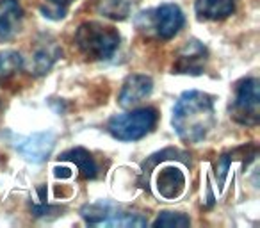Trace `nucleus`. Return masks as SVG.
Here are the masks:
<instances>
[{"instance_id":"3","label":"nucleus","mask_w":260,"mask_h":228,"mask_svg":"<svg viewBox=\"0 0 260 228\" xmlns=\"http://www.w3.org/2000/svg\"><path fill=\"white\" fill-rule=\"evenodd\" d=\"M75 43L86 57L102 61L109 59L119 47V34L114 27L100 22H86L75 34Z\"/></svg>"},{"instance_id":"19","label":"nucleus","mask_w":260,"mask_h":228,"mask_svg":"<svg viewBox=\"0 0 260 228\" xmlns=\"http://www.w3.org/2000/svg\"><path fill=\"white\" fill-rule=\"evenodd\" d=\"M50 4H57V6H68V4H72V2H75V0H48Z\"/></svg>"},{"instance_id":"5","label":"nucleus","mask_w":260,"mask_h":228,"mask_svg":"<svg viewBox=\"0 0 260 228\" xmlns=\"http://www.w3.org/2000/svg\"><path fill=\"white\" fill-rule=\"evenodd\" d=\"M80 216L93 226H114V228H139L146 226L148 221L134 212H126L123 207L109 202H96L84 205Z\"/></svg>"},{"instance_id":"17","label":"nucleus","mask_w":260,"mask_h":228,"mask_svg":"<svg viewBox=\"0 0 260 228\" xmlns=\"http://www.w3.org/2000/svg\"><path fill=\"white\" fill-rule=\"evenodd\" d=\"M153 226H168V228H180V226H189L191 221L189 217H185L180 212H160V216H157V219L153 221Z\"/></svg>"},{"instance_id":"14","label":"nucleus","mask_w":260,"mask_h":228,"mask_svg":"<svg viewBox=\"0 0 260 228\" xmlns=\"http://www.w3.org/2000/svg\"><path fill=\"white\" fill-rule=\"evenodd\" d=\"M59 160H62V162H72L82 178H94L98 173L96 162H94V159L91 157V153L86 152L84 148L68 150V152H64L59 157Z\"/></svg>"},{"instance_id":"2","label":"nucleus","mask_w":260,"mask_h":228,"mask_svg":"<svg viewBox=\"0 0 260 228\" xmlns=\"http://www.w3.org/2000/svg\"><path fill=\"white\" fill-rule=\"evenodd\" d=\"M184 157L187 155L175 148L153 153L143 162L141 184H150L155 196L162 200L180 198L187 187V175H185L184 168H180V164H178L187 162V159H184Z\"/></svg>"},{"instance_id":"9","label":"nucleus","mask_w":260,"mask_h":228,"mask_svg":"<svg viewBox=\"0 0 260 228\" xmlns=\"http://www.w3.org/2000/svg\"><path fill=\"white\" fill-rule=\"evenodd\" d=\"M207 55H209V52H207L203 43H200L198 40L187 41L177 55V61H175V66H173L175 73L200 75L207 62Z\"/></svg>"},{"instance_id":"12","label":"nucleus","mask_w":260,"mask_h":228,"mask_svg":"<svg viewBox=\"0 0 260 228\" xmlns=\"http://www.w3.org/2000/svg\"><path fill=\"white\" fill-rule=\"evenodd\" d=\"M61 57V50L55 45V41H40L32 50V57H30V73L34 75H45L50 72L54 62Z\"/></svg>"},{"instance_id":"7","label":"nucleus","mask_w":260,"mask_h":228,"mask_svg":"<svg viewBox=\"0 0 260 228\" xmlns=\"http://www.w3.org/2000/svg\"><path fill=\"white\" fill-rule=\"evenodd\" d=\"M139 18L145 20L143 29L155 30L160 40H171L184 25V15H182L180 8L175 4H162L153 11L143 13Z\"/></svg>"},{"instance_id":"8","label":"nucleus","mask_w":260,"mask_h":228,"mask_svg":"<svg viewBox=\"0 0 260 228\" xmlns=\"http://www.w3.org/2000/svg\"><path fill=\"white\" fill-rule=\"evenodd\" d=\"M55 146L54 132H36L32 136H18L15 138V148L25 160L40 164L47 160Z\"/></svg>"},{"instance_id":"10","label":"nucleus","mask_w":260,"mask_h":228,"mask_svg":"<svg viewBox=\"0 0 260 228\" xmlns=\"http://www.w3.org/2000/svg\"><path fill=\"white\" fill-rule=\"evenodd\" d=\"M153 89V80L146 75H130L125 80L121 87V93H119V105L125 109L134 107V105L141 104L145 98H148L152 94Z\"/></svg>"},{"instance_id":"18","label":"nucleus","mask_w":260,"mask_h":228,"mask_svg":"<svg viewBox=\"0 0 260 228\" xmlns=\"http://www.w3.org/2000/svg\"><path fill=\"white\" fill-rule=\"evenodd\" d=\"M48 210H50V207H48L47 202V189L40 187L36 191V198L32 202V212L34 216H47Z\"/></svg>"},{"instance_id":"13","label":"nucleus","mask_w":260,"mask_h":228,"mask_svg":"<svg viewBox=\"0 0 260 228\" xmlns=\"http://www.w3.org/2000/svg\"><path fill=\"white\" fill-rule=\"evenodd\" d=\"M235 0H196L194 11L202 20H223L234 13Z\"/></svg>"},{"instance_id":"1","label":"nucleus","mask_w":260,"mask_h":228,"mask_svg":"<svg viewBox=\"0 0 260 228\" xmlns=\"http://www.w3.org/2000/svg\"><path fill=\"white\" fill-rule=\"evenodd\" d=\"M177 136L185 143H200L216 125V109L210 94L203 91H185L173 107L171 118Z\"/></svg>"},{"instance_id":"15","label":"nucleus","mask_w":260,"mask_h":228,"mask_svg":"<svg viewBox=\"0 0 260 228\" xmlns=\"http://www.w3.org/2000/svg\"><path fill=\"white\" fill-rule=\"evenodd\" d=\"M23 57L15 50H6L0 52V84L8 82L11 77L22 70Z\"/></svg>"},{"instance_id":"16","label":"nucleus","mask_w":260,"mask_h":228,"mask_svg":"<svg viewBox=\"0 0 260 228\" xmlns=\"http://www.w3.org/2000/svg\"><path fill=\"white\" fill-rule=\"evenodd\" d=\"M134 2L136 0H100L98 9L109 18L123 20L130 13V8L134 6Z\"/></svg>"},{"instance_id":"11","label":"nucleus","mask_w":260,"mask_h":228,"mask_svg":"<svg viewBox=\"0 0 260 228\" xmlns=\"http://www.w3.org/2000/svg\"><path fill=\"white\" fill-rule=\"evenodd\" d=\"M22 6L18 0H0V41H8L20 32Z\"/></svg>"},{"instance_id":"6","label":"nucleus","mask_w":260,"mask_h":228,"mask_svg":"<svg viewBox=\"0 0 260 228\" xmlns=\"http://www.w3.org/2000/svg\"><path fill=\"white\" fill-rule=\"evenodd\" d=\"M232 116L237 123L246 127H255L260 121V93L258 80L246 79L239 84L234 105H232Z\"/></svg>"},{"instance_id":"4","label":"nucleus","mask_w":260,"mask_h":228,"mask_svg":"<svg viewBox=\"0 0 260 228\" xmlns=\"http://www.w3.org/2000/svg\"><path fill=\"white\" fill-rule=\"evenodd\" d=\"M157 123V111L152 107L116 114L109 120L107 131L118 141H138L143 139Z\"/></svg>"}]
</instances>
